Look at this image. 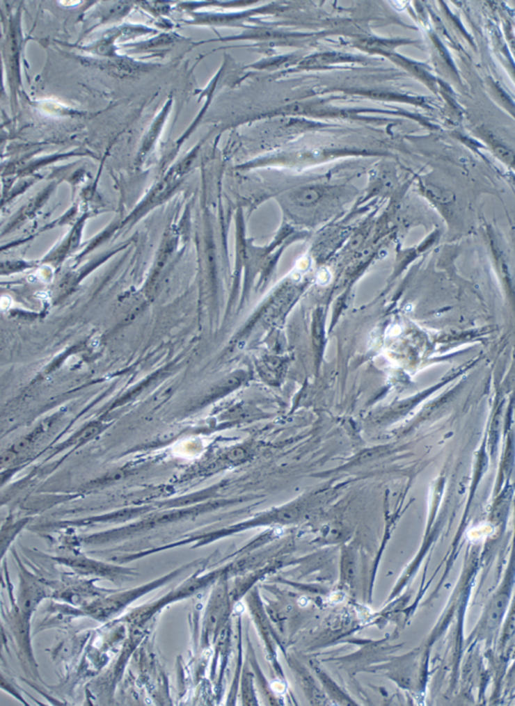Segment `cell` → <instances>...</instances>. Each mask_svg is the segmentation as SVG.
<instances>
[{
    "instance_id": "1",
    "label": "cell",
    "mask_w": 515,
    "mask_h": 706,
    "mask_svg": "<svg viewBox=\"0 0 515 706\" xmlns=\"http://www.w3.org/2000/svg\"><path fill=\"white\" fill-rule=\"evenodd\" d=\"M318 198V193L314 189H306V191H302L299 195H297L296 200L299 204H308L311 202H315Z\"/></svg>"
},
{
    "instance_id": "2",
    "label": "cell",
    "mask_w": 515,
    "mask_h": 706,
    "mask_svg": "<svg viewBox=\"0 0 515 706\" xmlns=\"http://www.w3.org/2000/svg\"><path fill=\"white\" fill-rule=\"evenodd\" d=\"M494 153H496L498 159L506 162V163L512 164L515 161L514 153L508 150V149L503 147V146H496V149H494Z\"/></svg>"
}]
</instances>
